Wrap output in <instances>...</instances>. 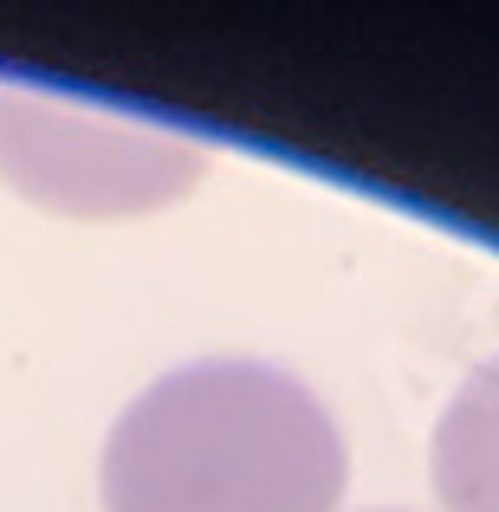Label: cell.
I'll list each match as a JSON object with an SVG mask.
<instances>
[{
    "label": "cell",
    "mask_w": 499,
    "mask_h": 512,
    "mask_svg": "<svg viewBox=\"0 0 499 512\" xmlns=\"http://www.w3.org/2000/svg\"><path fill=\"white\" fill-rule=\"evenodd\" d=\"M208 143L39 85H0V182L65 221L156 214L208 182Z\"/></svg>",
    "instance_id": "obj_2"
},
{
    "label": "cell",
    "mask_w": 499,
    "mask_h": 512,
    "mask_svg": "<svg viewBox=\"0 0 499 512\" xmlns=\"http://www.w3.org/2000/svg\"><path fill=\"white\" fill-rule=\"evenodd\" d=\"M344 428L305 376L195 357L124 402L104 435V512H337Z\"/></svg>",
    "instance_id": "obj_1"
},
{
    "label": "cell",
    "mask_w": 499,
    "mask_h": 512,
    "mask_svg": "<svg viewBox=\"0 0 499 512\" xmlns=\"http://www.w3.org/2000/svg\"><path fill=\"white\" fill-rule=\"evenodd\" d=\"M428 480L441 512H499V357L480 363L441 409L428 441Z\"/></svg>",
    "instance_id": "obj_3"
}]
</instances>
